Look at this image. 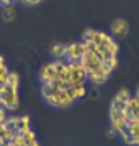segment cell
<instances>
[{
    "label": "cell",
    "mask_w": 139,
    "mask_h": 146,
    "mask_svg": "<svg viewBox=\"0 0 139 146\" xmlns=\"http://www.w3.org/2000/svg\"><path fill=\"white\" fill-rule=\"evenodd\" d=\"M19 83H21L19 74L10 70L4 87L0 91V107H3L5 111H14L19 106V95H18Z\"/></svg>",
    "instance_id": "6da1fadb"
},
{
    "label": "cell",
    "mask_w": 139,
    "mask_h": 146,
    "mask_svg": "<svg viewBox=\"0 0 139 146\" xmlns=\"http://www.w3.org/2000/svg\"><path fill=\"white\" fill-rule=\"evenodd\" d=\"M131 92H130L128 89H120L118 91V94L115 95L111 100V104H109V108H113V110H120V111H123L124 106L127 104V102L131 99Z\"/></svg>",
    "instance_id": "7a4b0ae2"
},
{
    "label": "cell",
    "mask_w": 139,
    "mask_h": 146,
    "mask_svg": "<svg viewBox=\"0 0 139 146\" xmlns=\"http://www.w3.org/2000/svg\"><path fill=\"white\" fill-rule=\"evenodd\" d=\"M85 53V46L81 41L69 42V58L68 61H80Z\"/></svg>",
    "instance_id": "3957f363"
},
{
    "label": "cell",
    "mask_w": 139,
    "mask_h": 146,
    "mask_svg": "<svg viewBox=\"0 0 139 146\" xmlns=\"http://www.w3.org/2000/svg\"><path fill=\"white\" fill-rule=\"evenodd\" d=\"M111 33L112 35L119 36V38H123L127 35L128 33V23L124 21L123 18H118L111 23Z\"/></svg>",
    "instance_id": "277c9868"
},
{
    "label": "cell",
    "mask_w": 139,
    "mask_h": 146,
    "mask_svg": "<svg viewBox=\"0 0 139 146\" xmlns=\"http://www.w3.org/2000/svg\"><path fill=\"white\" fill-rule=\"evenodd\" d=\"M53 60L68 61L69 58V43H56L52 47Z\"/></svg>",
    "instance_id": "5b68a950"
},
{
    "label": "cell",
    "mask_w": 139,
    "mask_h": 146,
    "mask_svg": "<svg viewBox=\"0 0 139 146\" xmlns=\"http://www.w3.org/2000/svg\"><path fill=\"white\" fill-rule=\"evenodd\" d=\"M66 91H68V94L70 95V98L76 102L77 99H81V98H84V96H85V94H87V85H85V84L70 85Z\"/></svg>",
    "instance_id": "8992f818"
},
{
    "label": "cell",
    "mask_w": 139,
    "mask_h": 146,
    "mask_svg": "<svg viewBox=\"0 0 139 146\" xmlns=\"http://www.w3.org/2000/svg\"><path fill=\"white\" fill-rule=\"evenodd\" d=\"M30 123L31 120L28 115H18V119H16V133L18 134H23L26 130L31 129Z\"/></svg>",
    "instance_id": "52a82bcc"
},
{
    "label": "cell",
    "mask_w": 139,
    "mask_h": 146,
    "mask_svg": "<svg viewBox=\"0 0 139 146\" xmlns=\"http://www.w3.org/2000/svg\"><path fill=\"white\" fill-rule=\"evenodd\" d=\"M15 15V11L12 8V5H8V7H4V11H3V18H4L5 21H10L12 19Z\"/></svg>",
    "instance_id": "ba28073f"
},
{
    "label": "cell",
    "mask_w": 139,
    "mask_h": 146,
    "mask_svg": "<svg viewBox=\"0 0 139 146\" xmlns=\"http://www.w3.org/2000/svg\"><path fill=\"white\" fill-rule=\"evenodd\" d=\"M7 119V111L3 107H0V125L4 123V120Z\"/></svg>",
    "instance_id": "9c48e42d"
},
{
    "label": "cell",
    "mask_w": 139,
    "mask_h": 146,
    "mask_svg": "<svg viewBox=\"0 0 139 146\" xmlns=\"http://www.w3.org/2000/svg\"><path fill=\"white\" fill-rule=\"evenodd\" d=\"M22 1H24L27 4H36V3H39L42 0H22Z\"/></svg>",
    "instance_id": "30bf717a"
},
{
    "label": "cell",
    "mask_w": 139,
    "mask_h": 146,
    "mask_svg": "<svg viewBox=\"0 0 139 146\" xmlns=\"http://www.w3.org/2000/svg\"><path fill=\"white\" fill-rule=\"evenodd\" d=\"M107 135H108V137H115V135H116V133H115V130H113V129H109V130H107Z\"/></svg>",
    "instance_id": "8fae6325"
},
{
    "label": "cell",
    "mask_w": 139,
    "mask_h": 146,
    "mask_svg": "<svg viewBox=\"0 0 139 146\" xmlns=\"http://www.w3.org/2000/svg\"><path fill=\"white\" fill-rule=\"evenodd\" d=\"M134 96H138L139 98V85L136 87V89H135V94H134Z\"/></svg>",
    "instance_id": "7c38bea8"
},
{
    "label": "cell",
    "mask_w": 139,
    "mask_h": 146,
    "mask_svg": "<svg viewBox=\"0 0 139 146\" xmlns=\"http://www.w3.org/2000/svg\"><path fill=\"white\" fill-rule=\"evenodd\" d=\"M134 146H139V138L134 141Z\"/></svg>",
    "instance_id": "4fadbf2b"
}]
</instances>
